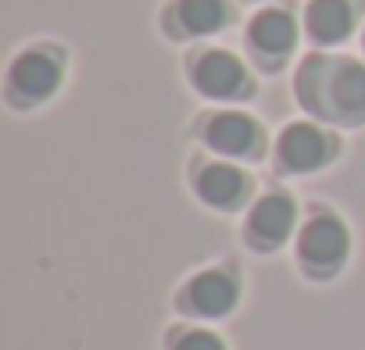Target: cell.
Here are the masks:
<instances>
[{
    "label": "cell",
    "mask_w": 365,
    "mask_h": 350,
    "mask_svg": "<svg viewBox=\"0 0 365 350\" xmlns=\"http://www.w3.org/2000/svg\"><path fill=\"white\" fill-rule=\"evenodd\" d=\"M301 258L312 268H333L347 254V233L336 218H312L301 233Z\"/></svg>",
    "instance_id": "cell-1"
},
{
    "label": "cell",
    "mask_w": 365,
    "mask_h": 350,
    "mask_svg": "<svg viewBox=\"0 0 365 350\" xmlns=\"http://www.w3.org/2000/svg\"><path fill=\"white\" fill-rule=\"evenodd\" d=\"M329 154V143L326 136L315 129V125H290L279 139V157L287 168L294 171H308V168H319Z\"/></svg>",
    "instance_id": "cell-2"
},
{
    "label": "cell",
    "mask_w": 365,
    "mask_h": 350,
    "mask_svg": "<svg viewBox=\"0 0 365 350\" xmlns=\"http://www.w3.org/2000/svg\"><path fill=\"white\" fill-rule=\"evenodd\" d=\"M11 83L22 97L29 100H40V97H51L54 86L61 83V68L54 58L47 54H22L11 68Z\"/></svg>",
    "instance_id": "cell-3"
},
{
    "label": "cell",
    "mask_w": 365,
    "mask_h": 350,
    "mask_svg": "<svg viewBox=\"0 0 365 350\" xmlns=\"http://www.w3.org/2000/svg\"><path fill=\"white\" fill-rule=\"evenodd\" d=\"M194 79H197V86L208 97H233V93L244 90V68H240V61L230 58V54H219V51L201 58Z\"/></svg>",
    "instance_id": "cell-4"
},
{
    "label": "cell",
    "mask_w": 365,
    "mask_h": 350,
    "mask_svg": "<svg viewBox=\"0 0 365 350\" xmlns=\"http://www.w3.org/2000/svg\"><path fill=\"white\" fill-rule=\"evenodd\" d=\"M294 229V204L287 197H265L251 211V236L265 247H276Z\"/></svg>",
    "instance_id": "cell-5"
},
{
    "label": "cell",
    "mask_w": 365,
    "mask_h": 350,
    "mask_svg": "<svg viewBox=\"0 0 365 350\" xmlns=\"http://www.w3.org/2000/svg\"><path fill=\"white\" fill-rule=\"evenodd\" d=\"M190 304H194V311L219 318L237 304V282L222 272H205L190 282Z\"/></svg>",
    "instance_id": "cell-6"
},
{
    "label": "cell",
    "mask_w": 365,
    "mask_h": 350,
    "mask_svg": "<svg viewBox=\"0 0 365 350\" xmlns=\"http://www.w3.org/2000/svg\"><path fill=\"white\" fill-rule=\"evenodd\" d=\"M208 143L222 154H247L258 143V125L247 115H219L208 122Z\"/></svg>",
    "instance_id": "cell-7"
},
{
    "label": "cell",
    "mask_w": 365,
    "mask_h": 350,
    "mask_svg": "<svg viewBox=\"0 0 365 350\" xmlns=\"http://www.w3.org/2000/svg\"><path fill=\"white\" fill-rule=\"evenodd\" d=\"M244 186H247L244 171H237L233 164H212V168L201 171V179H197L201 197H205L208 204H215V208L237 204V201L244 197Z\"/></svg>",
    "instance_id": "cell-8"
},
{
    "label": "cell",
    "mask_w": 365,
    "mask_h": 350,
    "mask_svg": "<svg viewBox=\"0 0 365 350\" xmlns=\"http://www.w3.org/2000/svg\"><path fill=\"white\" fill-rule=\"evenodd\" d=\"M308 29L322 43H336L351 33V8L344 0H315L308 8Z\"/></svg>",
    "instance_id": "cell-9"
},
{
    "label": "cell",
    "mask_w": 365,
    "mask_h": 350,
    "mask_svg": "<svg viewBox=\"0 0 365 350\" xmlns=\"http://www.w3.org/2000/svg\"><path fill=\"white\" fill-rule=\"evenodd\" d=\"M251 40L265 51V54H283L294 47L297 40V29H294V18L287 11H265L255 18L251 26Z\"/></svg>",
    "instance_id": "cell-10"
},
{
    "label": "cell",
    "mask_w": 365,
    "mask_h": 350,
    "mask_svg": "<svg viewBox=\"0 0 365 350\" xmlns=\"http://www.w3.org/2000/svg\"><path fill=\"white\" fill-rule=\"evenodd\" d=\"M333 100L347 118H365V68L344 65L333 79Z\"/></svg>",
    "instance_id": "cell-11"
},
{
    "label": "cell",
    "mask_w": 365,
    "mask_h": 350,
    "mask_svg": "<svg viewBox=\"0 0 365 350\" xmlns=\"http://www.w3.org/2000/svg\"><path fill=\"white\" fill-rule=\"evenodd\" d=\"M179 22L187 33H215L226 22V4L222 0H182L179 4Z\"/></svg>",
    "instance_id": "cell-12"
},
{
    "label": "cell",
    "mask_w": 365,
    "mask_h": 350,
    "mask_svg": "<svg viewBox=\"0 0 365 350\" xmlns=\"http://www.w3.org/2000/svg\"><path fill=\"white\" fill-rule=\"evenodd\" d=\"M175 350H222V339L212 332H190L175 343Z\"/></svg>",
    "instance_id": "cell-13"
}]
</instances>
